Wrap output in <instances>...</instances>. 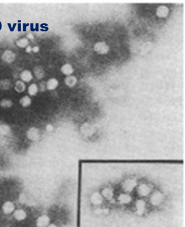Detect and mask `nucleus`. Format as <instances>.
Wrapping results in <instances>:
<instances>
[{"mask_svg":"<svg viewBox=\"0 0 185 227\" xmlns=\"http://www.w3.org/2000/svg\"><path fill=\"white\" fill-rule=\"evenodd\" d=\"M16 57L15 53L12 51L7 50L3 52L2 53V55L1 56L2 60L4 62H6L8 64H10L13 62Z\"/></svg>","mask_w":185,"mask_h":227,"instance_id":"f257e3e1","label":"nucleus"},{"mask_svg":"<svg viewBox=\"0 0 185 227\" xmlns=\"http://www.w3.org/2000/svg\"><path fill=\"white\" fill-rule=\"evenodd\" d=\"M19 77L21 80L24 83H29L31 81L33 78V75L32 73L29 70H24L21 72Z\"/></svg>","mask_w":185,"mask_h":227,"instance_id":"f03ea898","label":"nucleus"},{"mask_svg":"<svg viewBox=\"0 0 185 227\" xmlns=\"http://www.w3.org/2000/svg\"><path fill=\"white\" fill-rule=\"evenodd\" d=\"M15 205L11 202H6L2 206V211L5 214H10L15 211Z\"/></svg>","mask_w":185,"mask_h":227,"instance_id":"7ed1b4c3","label":"nucleus"},{"mask_svg":"<svg viewBox=\"0 0 185 227\" xmlns=\"http://www.w3.org/2000/svg\"><path fill=\"white\" fill-rule=\"evenodd\" d=\"M13 216L16 220L21 221L26 217V212L22 209H18L14 211Z\"/></svg>","mask_w":185,"mask_h":227,"instance_id":"20e7f679","label":"nucleus"},{"mask_svg":"<svg viewBox=\"0 0 185 227\" xmlns=\"http://www.w3.org/2000/svg\"><path fill=\"white\" fill-rule=\"evenodd\" d=\"M33 74L37 79L40 80L44 77L45 71L41 66H36L33 68Z\"/></svg>","mask_w":185,"mask_h":227,"instance_id":"39448f33","label":"nucleus"},{"mask_svg":"<svg viewBox=\"0 0 185 227\" xmlns=\"http://www.w3.org/2000/svg\"><path fill=\"white\" fill-rule=\"evenodd\" d=\"M58 85V81L54 78H51L47 81L46 83L47 89L49 90H54Z\"/></svg>","mask_w":185,"mask_h":227,"instance_id":"423d86ee","label":"nucleus"},{"mask_svg":"<svg viewBox=\"0 0 185 227\" xmlns=\"http://www.w3.org/2000/svg\"><path fill=\"white\" fill-rule=\"evenodd\" d=\"M26 89V85L24 82L22 80H18L15 83L14 89L18 93H22L25 91Z\"/></svg>","mask_w":185,"mask_h":227,"instance_id":"0eeeda50","label":"nucleus"},{"mask_svg":"<svg viewBox=\"0 0 185 227\" xmlns=\"http://www.w3.org/2000/svg\"><path fill=\"white\" fill-rule=\"evenodd\" d=\"M39 89V86L36 83H32L30 84L27 89V92L29 94L30 96H34L37 94L38 93Z\"/></svg>","mask_w":185,"mask_h":227,"instance_id":"6e6552de","label":"nucleus"},{"mask_svg":"<svg viewBox=\"0 0 185 227\" xmlns=\"http://www.w3.org/2000/svg\"><path fill=\"white\" fill-rule=\"evenodd\" d=\"M32 101L31 98L29 95H25L23 97H22L19 100V103L21 106H22L24 107H27L31 105Z\"/></svg>","mask_w":185,"mask_h":227,"instance_id":"1a4fd4ad","label":"nucleus"},{"mask_svg":"<svg viewBox=\"0 0 185 227\" xmlns=\"http://www.w3.org/2000/svg\"><path fill=\"white\" fill-rule=\"evenodd\" d=\"M11 86V81L8 79H3L0 81V88L2 90H8Z\"/></svg>","mask_w":185,"mask_h":227,"instance_id":"9d476101","label":"nucleus"},{"mask_svg":"<svg viewBox=\"0 0 185 227\" xmlns=\"http://www.w3.org/2000/svg\"><path fill=\"white\" fill-rule=\"evenodd\" d=\"M16 44L18 47L23 48H26L29 44V41L27 38H22L18 40Z\"/></svg>","mask_w":185,"mask_h":227,"instance_id":"9b49d317","label":"nucleus"},{"mask_svg":"<svg viewBox=\"0 0 185 227\" xmlns=\"http://www.w3.org/2000/svg\"><path fill=\"white\" fill-rule=\"evenodd\" d=\"M61 71L62 73L66 75H70L73 72V68L72 66L69 64H65L61 68Z\"/></svg>","mask_w":185,"mask_h":227,"instance_id":"f8f14e48","label":"nucleus"},{"mask_svg":"<svg viewBox=\"0 0 185 227\" xmlns=\"http://www.w3.org/2000/svg\"><path fill=\"white\" fill-rule=\"evenodd\" d=\"M13 105V102L10 99H3L0 102V106L2 108H10Z\"/></svg>","mask_w":185,"mask_h":227,"instance_id":"ddd939ff","label":"nucleus"},{"mask_svg":"<svg viewBox=\"0 0 185 227\" xmlns=\"http://www.w3.org/2000/svg\"><path fill=\"white\" fill-rule=\"evenodd\" d=\"M48 217L44 215L38 218L37 223L38 226H45V224L48 223Z\"/></svg>","mask_w":185,"mask_h":227,"instance_id":"4468645a","label":"nucleus"},{"mask_svg":"<svg viewBox=\"0 0 185 227\" xmlns=\"http://www.w3.org/2000/svg\"><path fill=\"white\" fill-rule=\"evenodd\" d=\"M77 83V79L74 76H69L65 80V83L69 86H73Z\"/></svg>","mask_w":185,"mask_h":227,"instance_id":"2eb2a0df","label":"nucleus"},{"mask_svg":"<svg viewBox=\"0 0 185 227\" xmlns=\"http://www.w3.org/2000/svg\"><path fill=\"white\" fill-rule=\"evenodd\" d=\"M39 89L41 92H44L47 89L46 87V83L44 81H41V83H39Z\"/></svg>","mask_w":185,"mask_h":227,"instance_id":"dca6fc26","label":"nucleus"},{"mask_svg":"<svg viewBox=\"0 0 185 227\" xmlns=\"http://www.w3.org/2000/svg\"><path fill=\"white\" fill-rule=\"evenodd\" d=\"M27 38L28 39H30V40H32L34 39V35L32 33V32H29L27 35Z\"/></svg>","mask_w":185,"mask_h":227,"instance_id":"f3484780","label":"nucleus"},{"mask_svg":"<svg viewBox=\"0 0 185 227\" xmlns=\"http://www.w3.org/2000/svg\"><path fill=\"white\" fill-rule=\"evenodd\" d=\"M39 50H40V48L38 46H35L32 47V52H33L34 53H37L39 51Z\"/></svg>","mask_w":185,"mask_h":227,"instance_id":"a211bd4d","label":"nucleus"},{"mask_svg":"<svg viewBox=\"0 0 185 227\" xmlns=\"http://www.w3.org/2000/svg\"><path fill=\"white\" fill-rule=\"evenodd\" d=\"M26 51L27 52V53H30V52L32 51V48L30 46H28L26 48Z\"/></svg>","mask_w":185,"mask_h":227,"instance_id":"6ab92c4d","label":"nucleus"},{"mask_svg":"<svg viewBox=\"0 0 185 227\" xmlns=\"http://www.w3.org/2000/svg\"><path fill=\"white\" fill-rule=\"evenodd\" d=\"M52 126H51V124H49V125H48L47 126V130H48V131H51V130H52Z\"/></svg>","mask_w":185,"mask_h":227,"instance_id":"aec40b11","label":"nucleus"}]
</instances>
